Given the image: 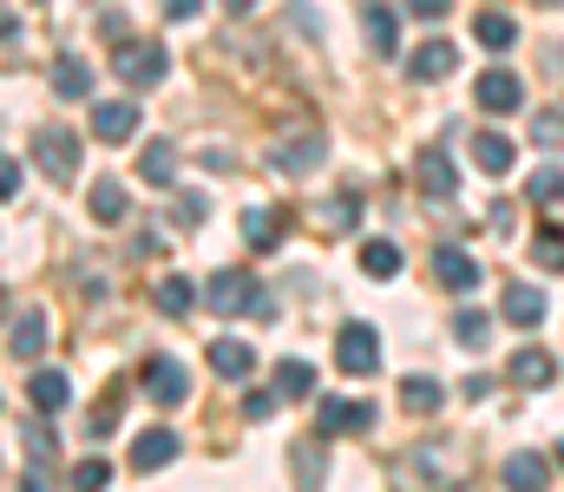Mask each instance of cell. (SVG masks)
<instances>
[{"mask_svg":"<svg viewBox=\"0 0 564 492\" xmlns=\"http://www.w3.org/2000/svg\"><path fill=\"white\" fill-rule=\"evenodd\" d=\"M132 132H139V106H132V99H106V106H93V139L126 145Z\"/></svg>","mask_w":564,"mask_h":492,"instance_id":"9","label":"cell"},{"mask_svg":"<svg viewBox=\"0 0 564 492\" xmlns=\"http://www.w3.org/2000/svg\"><path fill=\"white\" fill-rule=\"evenodd\" d=\"M26 394H33V407H40V414H53V407H66V401H73V381H66L59 368H40V374L26 381Z\"/></svg>","mask_w":564,"mask_h":492,"instance_id":"24","label":"cell"},{"mask_svg":"<svg viewBox=\"0 0 564 492\" xmlns=\"http://www.w3.org/2000/svg\"><path fill=\"white\" fill-rule=\"evenodd\" d=\"M473 164H479L486 177H506V171L519 164V145H512L506 132H473Z\"/></svg>","mask_w":564,"mask_h":492,"instance_id":"16","label":"cell"},{"mask_svg":"<svg viewBox=\"0 0 564 492\" xmlns=\"http://www.w3.org/2000/svg\"><path fill=\"white\" fill-rule=\"evenodd\" d=\"M171 217H177V223H184V230H197V223H204V217H210V197H204V190H184V197H177V210H171Z\"/></svg>","mask_w":564,"mask_h":492,"instance_id":"38","label":"cell"},{"mask_svg":"<svg viewBox=\"0 0 564 492\" xmlns=\"http://www.w3.org/2000/svg\"><path fill=\"white\" fill-rule=\"evenodd\" d=\"M0 316H7V289H0Z\"/></svg>","mask_w":564,"mask_h":492,"instance_id":"46","label":"cell"},{"mask_svg":"<svg viewBox=\"0 0 564 492\" xmlns=\"http://www.w3.org/2000/svg\"><path fill=\"white\" fill-rule=\"evenodd\" d=\"M545 7H558V0H545Z\"/></svg>","mask_w":564,"mask_h":492,"instance_id":"48","label":"cell"},{"mask_svg":"<svg viewBox=\"0 0 564 492\" xmlns=\"http://www.w3.org/2000/svg\"><path fill=\"white\" fill-rule=\"evenodd\" d=\"M401 7H408L414 20H440V13H446V0H401Z\"/></svg>","mask_w":564,"mask_h":492,"instance_id":"42","label":"cell"},{"mask_svg":"<svg viewBox=\"0 0 564 492\" xmlns=\"http://www.w3.org/2000/svg\"><path fill=\"white\" fill-rule=\"evenodd\" d=\"M525 197H532V204H564V171L558 164H539V171L525 177Z\"/></svg>","mask_w":564,"mask_h":492,"instance_id":"34","label":"cell"},{"mask_svg":"<svg viewBox=\"0 0 564 492\" xmlns=\"http://www.w3.org/2000/svg\"><path fill=\"white\" fill-rule=\"evenodd\" d=\"M506 374H512V381H519V387H552V381H558V361H552V354H545V348H519V354H512V368H506Z\"/></svg>","mask_w":564,"mask_h":492,"instance_id":"18","label":"cell"},{"mask_svg":"<svg viewBox=\"0 0 564 492\" xmlns=\"http://www.w3.org/2000/svg\"><path fill=\"white\" fill-rule=\"evenodd\" d=\"M479 106H486L492 119H506V112H519V106H525V86H519V73H506V66H492V73H479Z\"/></svg>","mask_w":564,"mask_h":492,"instance_id":"8","label":"cell"},{"mask_svg":"<svg viewBox=\"0 0 564 492\" xmlns=\"http://www.w3.org/2000/svg\"><path fill=\"white\" fill-rule=\"evenodd\" d=\"M7 348H13V361H40V348H46V316L40 309H26L13 335H7Z\"/></svg>","mask_w":564,"mask_h":492,"instance_id":"22","label":"cell"},{"mask_svg":"<svg viewBox=\"0 0 564 492\" xmlns=\"http://www.w3.org/2000/svg\"><path fill=\"white\" fill-rule=\"evenodd\" d=\"M197 7H204V0H164V13H171V20H191Z\"/></svg>","mask_w":564,"mask_h":492,"instance_id":"43","label":"cell"},{"mask_svg":"<svg viewBox=\"0 0 564 492\" xmlns=\"http://www.w3.org/2000/svg\"><path fill=\"white\" fill-rule=\"evenodd\" d=\"M53 92H59V99H86V92H93V66H86V59H59V66H53Z\"/></svg>","mask_w":564,"mask_h":492,"instance_id":"30","label":"cell"},{"mask_svg":"<svg viewBox=\"0 0 564 492\" xmlns=\"http://www.w3.org/2000/svg\"><path fill=\"white\" fill-rule=\"evenodd\" d=\"M532 256H539L552 276H564V223H539V237H532Z\"/></svg>","mask_w":564,"mask_h":492,"instance_id":"33","label":"cell"},{"mask_svg":"<svg viewBox=\"0 0 564 492\" xmlns=\"http://www.w3.org/2000/svg\"><path fill=\"white\" fill-rule=\"evenodd\" d=\"M328 158V139H322V132H295V139H282L276 145V171H289V177H308V171H315V164Z\"/></svg>","mask_w":564,"mask_h":492,"instance_id":"7","label":"cell"},{"mask_svg":"<svg viewBox=\"0 0 564 492\" xmlns=\"http://www.w3.org/2000/svg\"><path fill=\"white\" fill-rule=\"evenodd\" d=\"M473 33H479V46H492V53H506V46L519 40V20H512V13H499V7H486V13L473 20Z\"/></svg>","mask_w":564,"mask_h":492,"instance_id":"26","label":"cell"},{"mask_svg":"<svg viewBox=\"0 0 564 492\" xmlns=\"http://www.w3.org/2000/svg\"><path fill=\"white\" fill-rule=\"evenodd\" d=\"M459 73V46L453 40H421L414 53H408V79H421V86H440V79H453Z\"/></svg>","mask_w":564,"mask_h":492,"instance_id":"6","label":"cell"},{"mask_svg":"<svg viewBox=\"0 0 564 492\" xmlns=\"http://www.w3.org/2000/svg\"><path fill=\"white\" fill-rule=\"evenodd\" d=\"M361 33H368L375 53H401V13H394L388 0H368V7H361Z\"/></svg>","mask_w":564,"mask_h":492,"instance_id":"11","label":"cell"},{"mask_svg":"<svg viewBox=\"0 0 564 492\" xmlns=\"http://www.w3.org/2000/svg\"><path fill=\"white\" fill-rule=\"evenodd\" d=\"M355 223H361V197L348 190V197H335V204H328V230H335V237H348Z\"/></svg>","mask_w":564,"mask_h":492,"instance_id":"36","label":"cell"},{"mask_svg":"<svg viewBox=\"0 0 564 492\" xmlns=\"http://www.w3.org/2000/svg\"><path fill=\"white\" fill-rule=\"evenodd\" d=\"M224 7H230V13H250V7H257V0H224Z\"/></svg>","mask_w":564,"mask_h":492,"instance_id":"45","label":"cell"},{"mask_svg":"<svg viewBox=\"0 0 564 492\" xmlns=\"http://www.w3.org/2000/svg\"><path fill=\"white\" fill-rule=\"evenodd\" d=\"M106 480H112L106 460H79V467H73V492H106Z\"/></svg>","mask_w":564,"mask_h":492,"instance_id":"37","label":"cell"},{"mask_svg":"<svg viewBox=\"0 0 564 492\" xmlns=\"http://www.w3.org/2000/svg\"><path fill=\"white\" fill-rule=\"evenodd\" d=\"M210 368H217L224 381H250L257 354H250V341H230V335H217V341H210Z\"/></svg>","mask_w":564,"mask_h":492,"instance_id":"17","label":"cell"},{"mask_svg":"<svg viewBox=\"0 0 564 492\" xmlns=\"http://www.w3.org/2000/svg\"><path fill=\"white\" fill-rule=\"evenodd\" d=\"M315 394V368L308 361H282L276 368V401H308Z\"/></svg>","mask_w":564,"mask_h":492,"instance_id":"29","label":"cell"},{"mask_svg":"<svg viewBox=\"0 0 564 492\" xmlns=\"http://www.w3.org/2000/svg\"><path fill=\"white\" fill-rule=\"evenodd\" d=\"M361 270H368L375 283H394V276H401V243H388V237H368V243H361Z\"/></svg>","mask_w":564,"mask_h":492,"instance_id":"23","label":"cell"},{"mask_svg":"<svg viewBox=\"0 0 564 492\" xmlns=\"http://www.w3.org/2000/svg\"><path fill=\"white\" fill-rule=\"evenodd\" d=\"M33 158H40V171H46L53 184H66V177L79 171V132H73V125H40V132H33Z\"/></svg>","mask_w":564,"mask_h":492,"instance_id":"2","label":"cell"},{"mask_svg":"<svg viewBox=\"0 0 564 492\" xmlns=\"http://www.w3.org/2000/svg\"><path fill=\"white\" fill-rule=\"evenodd\" d=\"M453 341H459V348H486V341H492V316H486V309H459V316H453Z\"/></svg>","mask_w":564,"mask_h":492,"instance_id":"32","label":"cell"},{"mask_svg":"<svg viewBox=\"0 0 564 492\" xmlns=\"http://www.w3.org/2000/svg\"><path fill=\"white\" fill-rule=\"evenodd\" d=\"M144 394H151L158 407H184V401H191V374H184V361L151 354V361H144Z\"/></svg>","mask_w":564,"mask_h":492,"instance_id":"5","label":"cell"},{"mask_svg":"<svg viewBox=\"0 0 564 492\" xmlns=\"http://www.w3.org/2000/svg\"><path fill=\"white\" fill-rule=\"evenodd\" d=\"M558 467H564V440H558Z\"/></svg>","mask_w":564,"mask_h":492,"instance_id":"47","label":"cell"},{"mask_svg":"<svg viewBox=\"0 0 564 492\" xmlns=\"http://www.w3.org/2000/svg\"><path fill=\"white\" fill-rule=\"evenodd\" d=\"M289 467H295V492H322V473H328V467H322V447H315V440H302V447L289 453Z\"/></svg>","mask_w":564,"mask_h":492,"instance_id":"28","label":"cell"},{"mask_svg":"<svg viewBox=\"0 0 564 492\" xmlns=\"http://www.w3.org/2000/svg\"><path fill=\"white\" fill-rule=\"evenodd\" d=\"M276 414V387L270 394H243V420H270Z\"/></svg>","mask_w":564,"mask_h":492,"instance_id":"40","label":"cell"},{"mask_svg":"<svg viewBox=\"0 0 564 492\" xmlns=\"http://www.w3.org/2000/svg\"><path fill=\"white\" fill-rule=\"evenodd\" d=\"M433 276H440V289H453V296H466V289H479V263L466 256V250H433Z\"/></svg>","mask_w":564,"mask_h":492,"instance_id":"12","label":"cell"},{"mask_svg":"<svg viewBox=\"0 0 564 492\" xmlns=\"http://www.w3.org/2000/svg\"><path fill=\"white\" fill-rule=\"evenodd\" d=\"M139 177H144V184H158V190H164V184H177V145L151 139V145H144V158H139Z\"/></svg>","mask_w":564,"mask_h":492,"instance_id":"25","label":"cell"},{"mask_svg":"<svg viewBox=\"0 0 564 492\" xmlns=\"http://www.w3.org/2000/svg\"><path fill=\"white\" fill-rule=\"evenodd\" d=\"M499 316L512 328H539L545 316H552V303H545V289H532V283H512L506 289V303H499Z\"/></svg>","mask_w":564,"mask_h":492,"instance_id":"10","label":"cell"},{"mask_svg":"<svg viewBox=\"0 0 564 492\" xmlns=\"http://www.w3.org/2000/svg\"><path fill=\"white\" fill-rule=\"evenodd\" d=\"M532 139L539 145H564V112H539L532 119Z\"/></svg>","mask_w":564,"mask_h":492,"instance_id":"39","label":"cell"},{"mask_svg":"<svg viewBox=\"0 0 564 492\" xmlns=\"http://www.w3.org/2000/svg\"><path fill=\"white\" fill-rule=\"evenodd\" d=\"M7 33H20V13H13V7H0V40H7Z\"/></svg>","mask_w":564,"mask_h":492,"instance_id":"44","label":"cell"},{"mask_svg":"<svg viewBox=\"0 0 564 492\" xmlns=\"http://www.w3.org/2000/svg\"><path fill=\"white\" fill-rule=\"evenodd\" d=\"M440 401H446L440 381H426V374H408V381H401V407H408V414H440Z\"/></svg>","mask_w":564,"mask_h":492,"instance_id":"31","label":"cell"},{"mask_svg":"<svg viewBox=\"0 0 564 492\" xmlns=\"http://www.w3.org/2000/svg\"><path fill=\"white\" fill-rule=\"evenodd\" d=\"M112 73H119V86L144 92V86H158V79L171 73V59H164V46H151V40H132V46H119V53H112Z\"/></svg>","mask_w":564,"mask_h":492,"instance_id":"3","label":"cell"},{"mask_svg":"<svg viewBox=\"0 0 564 492\" xmlns=\"http://www.w3.org/2000/svg\"><path fill=\"white\" fill-rule=\"evenodd\" d=\"M375 401H322V434H368Z\"/></svg>","mask_w":564,"mask_h":492,"instance_id":"15","label":"cell"},{"mask_svg":"<svg viewBox=\"0 0 564 492\" xmlns=\"http://www.w3.org/2000/svg\"><path fill=\"white\" fill-rule=\"evenodd\" d=\"M545 480H552L545 453H512L506 460V492H545Z\"/></svg>","mask_w":564,"mask_h":492,"instance_id":"19","label":"cell"},{"mask_svg":"<svg viewBox=\"0 0 564 492\" xmlns=\"http://www.w3.org/2000/svg\"><path fill=\"white\" fill-rule=\"evenodd\" d=\"M86 210H93L99 223H126L132 197H126V184H119V177H99V184H93V197H86Z\"/></svg>","mask_w":564,"mask_h":492,"instance_id":"20","label":"cell"},{"mask_svg":"<svg viewBox=\"0 0 564 492\" xmlns=\"http://www.w3.org/2000/svg\"><path fill=\"white\" fill-rule=\"evenodd\" d=\"M204 296H210V309L217 316H250V322H276V296L250 276V270H217L210 283H204Z\"/></svg>","mask_w":564,"mask_h":492,"instance_id":"1","label":"cell"},{"mask_svg":"<svg viewBox=\"0 0 564 492\" xmlns=\"http://www.w3.org/2000/svg\"><path fill=\"white\" fill-rule=\"evenodd\" d=\"M151 303H158V316H184V309L197 303V289H191V276H158Z\"/></svg>","mask_w":564,"mask_h":492,"instance_id":"27","label":"cell"},{"mask_svg":"<svg viewBox=\"0 0 564 492\" xmlns=\"http://www.w3.org/2000/svg\"><path fill=\"white\" fill-rule=\"evenodd\" d=\"M421 190L426 197H453L459 190V171H453V158L433 145V152H421Z\"/></svg>","mask_w":564,"mask_h":492,"instance_id":"21","label":"cell"},{"mask_svg":"<svg viewBox=\"0 0 564 492\" xmlns=\"http://www.w3.org/2000/svg\"><path fill=\"white\" fill-rule=\"evenodd\" d=\"M171 460H177V434L171 427H144L139 440H132V473H158Z\"/></svg>","mask_w":564,"mask_h":492,"instance_id":"13","label":"cell"},{"mask_svg":"<svg viewBox=\"0 0 564 492\" xmlns=\"http://www.w3.org/2000/svg\"><path fill=\"white\" fill-rule=\"evenodd\" d=\"M20 440H26V453H33V460H53V453H59V440H53V427H46V420H20Z\"/></svg>","mask_w":564,"mask_h":492,"instance_id":"35","label":"cell"},{"mask_svg":"<svg viewBox=\"0 0 564 492\" xmlns=\"http://www.w3.org/2000/svg\"><path fill=\"white\" fill-rule=\"evenodd\" d=\"M335 368L341 374H375L381 368V335L368 322H341L335 328Z\"/></svg>","mask_w":564,"mask_h":492,"instance_id":"4","label":"cell"},{"mask_svg":"<svg viewBox=\"0 0 564 492\" xmlns=\"http://www.w3.org/2000/svg\"><path fill=\"white\" fill-rule=\"evenodd\" d=\"M282 237H289V217L282 210H270V204H250L243 210V243L250 250H276Z\"/></svg>","mask_w":564,"mask_h":492,"instance_id":"14","label":"cell"},{"mask_svg":"<svg viewBox=\"0 0 564 492\" xmlns=\"http://www.w3.org/2000/svg\"><path fill=\"white\" fill-rule=\"evenodd\" d=\"M13 190H20V164L0 152V197H13Z\"/></svg>","mask_w":564,"mask_h":492,"instance_id":"41","label":"cell"}]
</instances>
